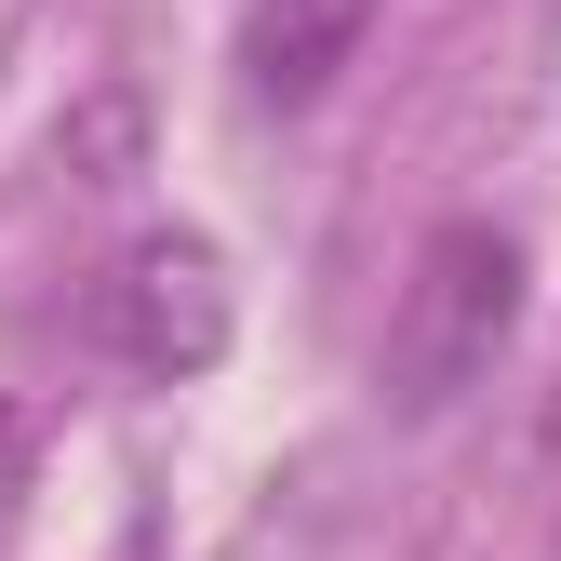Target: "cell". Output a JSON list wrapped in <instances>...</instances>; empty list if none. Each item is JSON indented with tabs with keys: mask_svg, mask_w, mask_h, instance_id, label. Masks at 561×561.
I'll list each match as a JSON object with an SVG mask.
<instances>
[{
	"mask_svg": "<svg viewBox=\"0 0 561 561\" xmlns=\"http://www.w3.org/2000/svg\"><path fill=\"white\" fill-rule=\"evenodd\" d=\"M14 481H27V414H0V508H14Z\"/></svg>",
	"mask_w": 561,
	"mask_h": 561,
	"instance_id": "obj_4",
	"label": "cell"
},
{
	"mask_svg": "<svg viewBox=\"0 0 561 561\" xmlns=\"http://www.w3.org/2000/svg\"><path fill=\"white\" fill-rule=\"evenodd\" d=\"M388 0H254L241 14V94L254 107H321L347 67H362Z\"/></svg>",
	"mask_w": 561,
	"mask_h": 561,
	"instance_id": "obj_3",
	"label": "cell"
},
{
	"mask_svg": "<svg viewBox=\"0 0 561 561\" xmlns=\"http://www.w3.org/2000/svg\"><path fill=\"white\" fill-rule=\"evenodd\" d=\"M107 347L134 375H215L228 362V267H215V241H187V228L134 241L107 267Z\"/></svg>",
	"mask_w": 561,
	"mask_h": 561,
	"instance_id": "obj_2",
	"label": "cell"
},
{
	"mask_svg": "<svg viewBox=\"0 0 561 561\" xmlns=\"http://www.w3.org/2000/svg\"><path fill=\"white\" fill-rule=\"evenodd\" d=\"M522 334V241L495 215H455L414 241L401 308H388V401L401 414H455Z\"/></svg>",
	"mask_w": 561,
	"mask_h": 561,
	"instance_id": "obj_1",
	"label": "cell"
}]
</instances>
